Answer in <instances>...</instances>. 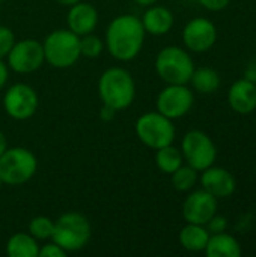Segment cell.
<instances>
[{
	"label": "cell",
	"instance_id": "obj_1",
	"mask_svg": "<svg viewBox=\"0 0 256 257\" xmlns=\"http://www.w3.org/2000/svg\"><path fill=\"white\" fill-rule=\"evenodd\" d=\"M146 32L139 17L122 14L115 17L104 33V48L119 62L136 59L145 45Z\"/></svg>",
	"mask_w": 256,
	"mask_h": 257
},
{
	"label": "cell",
	"instance_id": "obj_2",
	"mask_svg": "<svg viewBox=\"0 0 256 257\" xmlns=\"http://www.w3.org/2000/svg\"><path fill=\"white\" fill-rule=\"evenodd\" d=\"M98 96L101 102L116 113L127 110L136 99V83L130 71L122 66L107 68L98 78Z\"/></svg>",
	"mask_w": 256,
	"mask_h": 257
},
{
	"label": "cell",
	"instance_id": "obj_3",
	"mask_svg": "<svg viewBox=\"0 0 256 257\" xmlns=\"http://www.w3.org/2000/svg\"><path fill=\"white\" fill-rule=\"evenodd\" d=\"M45 62L56 69L72 68L78 59L80 53V36L69 29H56L50 32L42 42Z\"/></svg>",
	"mask_w": 256,
	"mask_h": 257
},
{
	"label": "cell",
	"instance_id": "obj_4",
	"mask_svg": "<svg viewBox=\"0 0 256 257\" xmlns=\"http://www.w3.org/2000/svg\"><path fill=\"white\" fill-rule=\"evenodd\" d=\"M38 170L36 155L23 146L6 148L0 155V179L3 185L20 187L29 182Z\"/></svg>",
	"mask_w": 256,
	"mask_h": 257
},
{
	"label": "cell",
	"instance_id": "obj_5",
	"mask_svg": "<svg viewBox=\"0 0 256 257\" xmlns=\"http://www.w3.org/2000/svg\"><path fill=\"white\" fill-rule=\"evenodd\" d=\"M91 223L80 212H65L54 220L51 241L60 245L68 254L83 250L91 239Z\"/></svg>",
	"mask_w": 256,
	"mask_h": 257
},
{
	"label": "cell",
	"instance_id": "obj_6",
	"mask_svg": "<svg viewBox=\"0 0 256 257\" xmlns=\"http://www.w3.org/2000/svg\"><path fill=\"white\" fill-rule=\"evenodd\" d=\"M155 72L166 84H189L195 71L190 53L178 45H169L155 57Z\"/></svg>",
	"mask_w": 256,
	"mask_h": 257
},
{
	"label": "cell",
	"instance_id": "obj_7",
	"mask_svg": "<svg viewBox=\"0 0 256 257\" xmlns=\"http://www.w3.org/2000/svg\"><path fill=\"white\" fill-rule=\"evenodd\" d=\"M134 130L139 140L151 149H160L163 146L172 145L177 136L172 119L158 111H148L139 116Z\"/></svg>",
	"mask_w": 256,
	"mask_h": 257
},
{
	"label": "cell",
	"instance_id": "obj_8",
	"mask_svg": "<svg viewBox=\"0 0 256 257\" xmlns=\"http://www.w3.org/2000/svg\"><path fill=\"white\" fill-rule=\"evenodd\" d=\"M181 154L190 167L202 172L214 164L217 158V148L207 133L201 130H190L183 137Z\"/></svg>",
	"mask_w": 256,
	"mask_h": 257
},
{
	"label": "cell",
	"instance_id": "obj_9",
	"mask_svg": "<svg viewBox=\"0 0 256 257\" xmlns=\"http://www.w3.org/2000/svg\"><path fill=\"white\" fill-rule=\"evenodd\" d=\"M39 107L36 90L26 83H15L5 90L3 110L14 120H27L35 116Z\"/></svg>",
	"mask_w": 256,
	"mask_h": 257
},
{
	"label": "cell",
	"instance_id": "obj_10",
	"mask_svg": "<svg viewBox=\"0 0 256 257\" xmlns=\"http://www.w3.org/2000/svg\"><path fill=\"white\" fill-rule=\"evenodd\" d=\"M5 60L9 71H14L15 74L36 72L45 62L42 42L33 38L15 41L14 47L11 48Z\"/></svg>",
	"mask_w": 256,
	"mask_h": 257
},
{
	"label": "cell",
	"instance_id": "obj_11",
	"mask_svg": "<svg viewBox=\"0 0 256 257\" xmlns=\"http://www.w3.org/2000/svg\"><path fill=\"white\" fill-rule=\"evenodd\" d=\"M195 104L193 90L187 84H167L157 96V111L175 120L184 117Z\"/></svg>",
	"mask_w": 256,
	"mask_h": 257
},
{
	"label": "cell",
	"instance_id": "obj_12",
	"mask_svg": "<svg viewBox=\"0 0 256 257\" xmlns=\"http://www.w3.org/2000/svg\"><path fill=\"white\" fill-rule=\"evenodd\" d=\"M183 44L190 53H205L213 48L217 41L216 24L204 17L192 18L183 29Z\"/></svg>",
	"mask_w": 256,
	"mask_h": 257
},
{
	"label": "cell",
	"instance_id": "obj_13",
	"mask_svg": "<svg viewBox=\"0 0 256 257\" xmlns=\"http://www.w3.org/2000/svg\"><path fill=\"white\" fill-rule=\"evenodd\" d=\"M181 214L186 223L205 226L217 214V199L204 188L195 190L184 199Z\"/></svg>",
	"mask_w": 256,
	"mask_h": 257
},
{
	"label": "cell",
	"instance_id": "obj_14",
	"mask_svg": "<svg viewBox=\"0 0 256 257\" xmlns=\"http://www.w3.org/2000/svg\"><path fill=\"white\" fill-rule=\"evenodd\" d=\"M199 181H201L202 188L208 191L210 194H213L216 199L231 197L237 188L235 176L229 170L223 167H217L214 164L201 172Z\"/></svg>",
	"mask_w": 256,
	"mask_h": 257
},
{
	"label": "cell",
	"instance_id": "obj_15",
	"mask_svg": "<svg viewBox=\"0 0 256 257\" xmlns=\"http://www.w3.org/2000/svg\"><path fill=\"white\" fill-rule=\"evenodd\" d=\"M66 29H69L78 36L92 33L98 26L97 8L84 0L71 5L66 14Z\"/></svg>",
	"mask_w": 256,
	"mask_h": 257
},
{
	"label": "cell",
	"instance_id": "obj_16",
	"mask_svg": "<svg viewBox=\"0 0 256 257\" xmlns=\"http://www.w3.org/2000/svg\"><path fill=\"white\" fill-rule=\"evenodd\" d=\"M228 102L235 113L241 116L252 114L256 110V83L249 78L237 80L229 87Z\"/></svg>",
	"mask_w": 256,
	"mask_h": 257
},
{
	"label": "cell",
	"instance_id": "obj_17",
	"mask_svg": "<svg viewBox=\"0 0 256 257\" xmlns=\"http://www.w3.org/2000/svg\"><path fill=\"white\" fill-rule=\"evenodd\" d=\"M140 21L146 33L152 36H163L172 30L175 17L169 8L154 3L151 6H146V11L142 14Z\"/></svg>",
	"mask_w": 256,
	"mask_h": 257
},
{
	"label": "cell",
	"instance_id": "obj_18",
	"mask_svg": "<svg viewBox=\"0 0 256 257\" xmlns=\"http://www.w3.org/2000/svg\"><path fill=\"white\" fill-rule=\"evenodd\" d=\"M204 251L208 257H241L243 254L241 245L237 238L225 232L210 235L208 244Z\"/></svg>",
	"mask_w": 256,
	"mask_h": 257
},
{
	"label": "cell",
	"instance_id": "obj_19",
	"mask_svg": "<svg viewBox=\"0 0 256 257\" xmlns=\"http://www.w3.org/2000/svg\"><path fill=\"white\" fill-rule=\"evenodd\" d=\"M210 239V232L202 224L186 223V226L180 230L178 241L180 245L190 253H201L205 250Z\"/></svg>",
	"mask_w": 256,
	"mask_h": 257
},
{
	"label": "cell",
	"instance_id": "obj_20",
	"mask_svg": "<svg viewBox=\"0 0 256 257\" xmlns=\"http://www.w3.org/2000/svg\"><path fill=\"white\" fill-rule=\"evenodd\" d=\"M5 251L8 257H38L39 245L29 232H18L8 239Z\"/></svg>",
	"mask_w": 256,
	"mask_h": 257
},
{
	"label": "cell",
	"instance_id": "obj_21",
	"mask_svg": "<svg viewBox=\"0 0 256 257\" xmlns=\"http://www.w3.org/2000/svg\"><path fill=\"white\" fill-rule=\"evenodd\" d=\"M192 84V87L204 95H210L219 90L220 87V75L216 69L213 68H195L192 78L189 81Z\"/></svg>",
	"mask_w": 256,
	"mask_h": 257
},
{
	"label": "cell",
	"instance_id": "obj_22",
	"mask_svg": "<svg viewBox=\"0 0 256 257\" xmlns=\"http://www.w3.org/2000/svg\"><path fill=\"white\" fill-rule=\"evenodd\" d=\"M184 158L181 154V149L175 148L174 145L163 146L160 149H155V164L163 173H174L180 166H183Z\"/></svg>",
	"mask_w": 256,
	"mask_h": 257
},
{
	"label": "cell",
	"instance_id": "obj_23",
	"mask_svg": "<svg viewBox=\"0 0 256 257\" xmlns=\"http://www.w3.org/2000/svg\"><path fill=\"white\" fill-rule=\"evenodd\" d=\"M170 181L172 185L177 191L186 193L195 188V185L199 181V172L193 167H190L189 164H183L180 166L174 173H170Z\"/></svg>",
	"mask_w": 256,
	"mask_h": 257
},
{
	"label": "cell",
	"instance_id": "obj_24",
	"mask_svg": "<svg viewBox=\"0 0 256 257\" xmlns=\"http://www.w3.org/2000/svg\"><path fill=\"white\" fill-rule=\"evenodd\" d=\"M54 232V220L45 215L33 217L29 223V233L36 241H48L51 239Z\"/></svg>",
	"mask_w": 256,
	"mask_h": 257
},
{
	"label": "cell",
	"instance_id": "obj_25",
	"mask_svg": "<svg viewBox=\"0 0 256 257\" xmlns=\"http://www.w3.org/2000/svg\"><path fill=\"white\" fill-rule=\"evenodd\" d=\"M104 50V39L92 33L80 36V53L83 57L95 59L98 57Z\"/></svg>",
	"mask_w": 256,
	"mask_h": 257
},
{
	"label": "cell",
	"instance_id": "obj_26",
	"mask_svg": "<svg viewBox=\"0 0 256 257\" xmlns=\"http://www.w3.org/2000/svg\"><path fill=\"white\" fill-rule=\"evenodd\" d=\"M15 35L14 32L8 27V26H2L0 24V59H6L8 53L11 51V48L15 44Z\"/></svg>",
	"mask_w": 256,
	"mask_h": 257
},
{
	"label": "cell",
	"instance_id": "obj_27",
	"mask_svg": "<svg viewBox=\"0 0 256 257\" xmlns=\"http://www.w3.org/2000/svg\"><path fill=\"white\" fill-rule=\"evenodd\" d=\"M68 253L60 247L57 245L54 241L50 239V242L44 244L42 247H39V253L38 257H66Z\"/></svg>",
	"mask_w": 256,
	"mask_h": 257
},
{
	"label": "cell",
	"instance_id": "obj_28",
	"mask_svg": "<svg viewBox=\"0 0 256 257\" xmlns=\"http://www.w3.org/2000/svg\"><path fill=\"white\" fill-rule=\"evenodd\" d=\"M205 227H207V230L210 232V235H213V233H222V232H225V230L228 229V220H226L225 217L216 214V215L205 224Z\"/></svg>",
	"mask_w": 256,
	"mask_h": 257
},
{
	"label": "cell",
	"instance_id": "obj_29",
	"mask_svg": "<svg viewBox=\"0 0 256 257\" xmlns=\"http://www.w3.org/2000/svg\"><path fill=\"white\" fill-rule=\"evenodd\" d=\"M199 3L205 9L213 11V12H217V11H223L231 3V0H199Z\"/></svg>",
	"mask_w": 256,
	"mask_h": 257
},
{
	"label": "cell",
	"instance_id": "obj_30",
	"mask_svg": "<svg viewBox=\"0 0 256 257\" xmlns=\"http://www.w3.org/2000/svg\"><path fill=\"white\" fill-rule=\"evenodd\" d=\"M8 78H9V68L6 65V62L3 59H0V92H2V89L6 87Z\"/></svg>",
	"mask_w": 256,
	"mask_h": 257
},
{
	"label": "cell",
	"instance_id": "obj_31",
	"mask_svg": "<svg viewBox=\"0 0 256 257\" xmlns=\"http://www.w3.org/2000/svg\"><path fill=\"white\" fill-rule=\"evenodd\" d=\"M115 114H116V111H115L113 108H110V107H107V105H104V104H103L101 111H100V119H101V120H104V122H110V120H113V119H115Z\"/></svg>",
	"mask_w": 256,
	"mask_h": 257
},
{
	"label": "cell",
	"instance_id": "obj_32",
	"mask_svg": "<svg viewBox=\"0 0 256 257\" xmlns=\"http://www.w3.org/2000/svg\"><path fill=\"white\" fill-rule=\"evenodd\" d=\"M246 78L252 80L253 83H256V65H252L247 71H246Z\"/></svg>",
	"mask_w": 256,
	"mask_h": 257
},
{
	"label": "cell",
	"instance_id": "obj_33",
	"mask_svg": "<svg viewBox=\"0 0 256 257\" xmlns=\"http://www.w3.org/2000/svg\"><path fill=\"white\" fill-rule=\"evenodd\" d=\"M8 148V142H6V137L3 134V131L0 130V155L3 154V151Z\"/></svg>",
	"mask_w": 256,
	"mask_h": 257
},
{
	"label": "cell",
	"instance_id": "obj_34",
	"mask_svg": "<svg viewBox=\"0 0 256 257\" xmlns=\"http://www.w3.org/2000/svg\"><path fill=\"white\" fill-rule=\"evenodd\" d=\"M134 3H137L139 6H151V5H154V3H158V0H133Z\"/></svg>",
	"mask_w": 256,
	"mask_h": 257
},
{
	"label": "cell",
	"instance_id": "obj_35",
	"mask_svg": "<svg viewBox=\"0 0 256 257\" xmlns=\"http://www.w3.org/2000/svg\"><path fill=\"white\" fill-rule=\"evenodd\" d=\"M54 2H57L59 5H63V6H71V5H74V3H77V2H80V0H54Z\"/></svg>",
	"mask_w": 256,
	"mask_h": 257
},
{
	"label": "cell",
	"instance_id": "obj_36",
	"mask_svg": "<svg viewBox=\"0 0 256 257\" xmlns=\"http://www.w3.org/2000/svg\"><path fill=\"white\" fill-rule=\"evenodd\" d=\"M2 185H3V182H2V179H0V190H2Z\"/></svg>",
	"mask_w": 256,
	"mask_h": 257
},
{
	"label": "cell",
	"instance_id": "obj_37",
	"mask_svg": "<svg viewBox=\"0 0 256 257\" xmlns=\"http://www.w3.org/2000/svg\"><path fill=\"white\" fill-rule=\"evenodd\" d=\"M2 2H3V0H0V3H2Z\"/></svg>",
	"mask_w": 256,
	"mask_h": 257
}]
</instances>
